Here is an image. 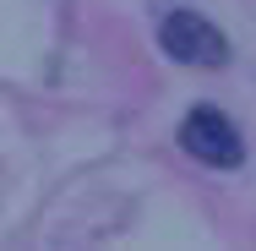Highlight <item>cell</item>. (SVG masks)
Segmentation results:
<instances>
[{
    "label": "cell",
    "instance_id": "6da1fadb",
    "mask_svg": "<svg viewBox=\"0 0 256 251\" xmlns=\"http://www.w3.org/2000/svg\"><path fill=\"white\" fill-rule=\"evenodd\" d=\"M158 44L169 50V60H180V66H224V60H229V39H224L207 17L186 11V6L158 22Z\"/></svg>",
    "mask_w": 256,
    "mask_h": 251
},
{
    "label": "cell",
    "instance_id": "7a4b0ae2",
    "mask_svg": "<svg viewBox=\"0 0 256 251\" xmlns=\"http://www.w3.org/2000/svg\"><path fill=\"white\" fill-rule=\"evenodd\" d=\"M180 148L191 153V158H202L212 169H234L240 158H246V142H240V131H234V120L224 115V109H191L186 115V126H180Z\"/></svg>",
    "mask_w": 256,
    "mask_h": 251
}]
</instances>
